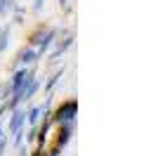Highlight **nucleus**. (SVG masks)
<instances>
[{
    "instance_id": "obj_2",
    "label": "nucleus",
    "mask_w": 158,
    "mask_h": 156,
    "mask_svg": "<svg viewBox=\"0 0 158 156\" xmlns=\"http://www.w3.org/2000/svg\"><path fill=\"white\" fill-rule=\"evenodd\" d=\"M21 121H24V114H17V116H14V121H12V130H14V132L21 128Z\"/></svg>"
},
{
    "instance_id": "obj_1",
    "label": "nucleus",
    "mask_w": 158,
    "mask_h": 156,
    "mask_svg": "<svg viewBox=\"0 0 158 156\" xmlns=\"http://www.w3.org/2000/svg\"><path fill=\"white\" fill-rule=\"evenodd\" d=\"M69 116H76V104H64V109L59 111V118H69Z\"/></svg>"
}]
</instances>
